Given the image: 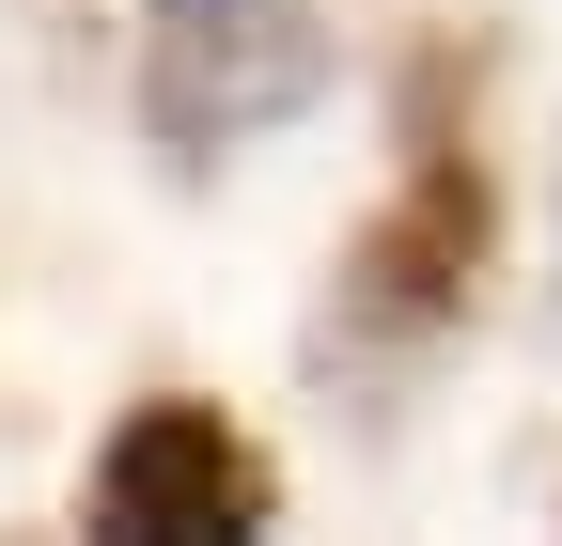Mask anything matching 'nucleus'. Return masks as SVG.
I'll list each match as a JSON object with an SVG mask.
<instances>
[{
	"instance_id": "obj_3",
	"label": "nucleus",
	"mask_w": 562,
	"mask_h": 546,
	"mask_svg": "<svg viewBox=\"0 0 562 546\" xmlns=\"http://www.w3.org/2000/svg\"><path fill=\"white\" fill-rule=\"evenodd\" d=\"M484 235H501L484 157H469V141H406L391 219L344 250V312H360V328H453V312H469V282H484Z\"/></svg>"
},
{
	"instance_id": "obj_1",
	"label": "nucleus",
	"mask_w": 562,
	"mask_h": 546,
	"mask_svg": "<svg viewBox=\"0 0 562 546\" xmlns=\"http://www.w3.org/2000/svg\"><path fill=\"white\" fill-rule=\"evenodd\" d=\"M328 94L313 0H140V125L172 157H235Z\"/></svg>"
},
{
	"instance_id": "obj_2",
	"label": "nucleus",
	"mask_w": 562,
	"mask_h": 546,
	"mask_svg": "<svg viewBox=\"0 0 562 546\" xmlns=\"http://www.w3.org/2000/svg\"><path fill=\"white\" fill-rule=\"evenodd\" d=\"M266 515H281V485L220 406H125V437L94 453V531L110 546H235Z\"/></svg>"
}]
</instances>
